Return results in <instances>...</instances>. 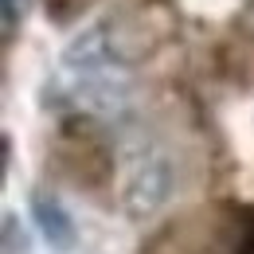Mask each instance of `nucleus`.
Listing matches in <instances>:
<instances>
[{
  "instance_id": "nucleus-1",
  "label": "nucleus",
  "mask_w": 254,
  "mask_h": 254,
  "mask_svg": "<svg viewBox=\"0 0 254 254\" xmlns=\"http://www.w3.org/2000/svg\"><path fill=\"white\" fill-rule=\"evenodd\" d=\"M168 191H172V164L164 157H149V160H141L133 168V176H129L126 207L133 215H149V211H157L168 199Z\"/></svg>"
},
{
  "instance_id": "nucleus-5",
  "label": "nucleus",
  "mask_w": 254,
  "mask_h": 254,
  "mask_svg": "<svg viewBox=\"0 0 254 254\" xmlns=\"http://www.w3.org/2000/svg\"><path fill=\"white\" fill-rule=\"evenodd\" d=\"M24 243V235H20ZM4 254H16V215H4Z\"/></svg>"
},
{
  "instance_id": "nucleus-4",
  "label": "nucleus",
  "mask_w": 254,
  "mask_h": 254,
  "mask_svg": "<svg viewBox=\"0 0 254 254\" xmlns=\"http://www.w3.org/2000/svg\"><path fill=\"white\" fill-rule=\"evenodd\" d=\"M20 16H24V0H4V39H12Z\"/></svg>"
},
{
  "instance_id": "nucleus-2",
  "label": "nucleus",
  "mask_w": 254,
  "mask_h": 254,
  "mask_svg": "<svg viewBox=\"0 0 254 254\" xmlns=\"http://www.w3.org/2000/svg\"><path fill=\"white\" fill-rule=\"evenodd\" d=\"M32 219H35V227H39V235H43L55 251H70V247H74V219H70V211H66L55 195L35 191L32 195Z\"/></svg>"
},
{
  "instance_id": "nucleus-3",
  "label": "nucleus",
  "mask_w": 254,
  "mask_h": 254,
  "mask_svg": "<svg viewBox=\"0 0 254 254\" xmlns=\"http://www.w3.org/2000/svg\"><path fill=\"white\" fill-rule=\"evenodd\" d=\"M66 66H74L78 74H98L102 66L110 63V43H106V28H90L82 32L63 55Z\"/></svg>"
}]
</instances>
